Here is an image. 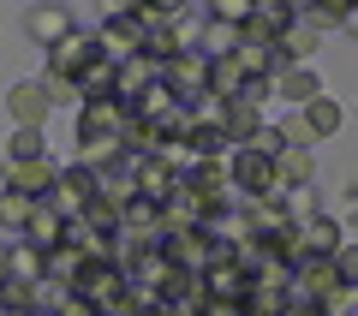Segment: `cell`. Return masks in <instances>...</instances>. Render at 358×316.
Listing matches in <instances>:
<instances>
[{
  "instance_id": "6da1fadb",
  "label": "cell",
  "mask_w": 358,
  "mask_h": 316,
  "mask_svg": "<svg viewBox=\"0 0 358 316\" xmlns=\"http://www.w3.org/2000/svg\"><path fill=\"white\" fill-rule=\"evenodd\" d=\"M102 72H108V54L96 48V36H90V30H72L66 42L48 48V78H42V84H48V96L60 101V96H84Z\"/></svg>"
},
{
  "instance_id": "7a4b0ae2",
  "label": "cell",
  "mask_w": 358,
  "mask_h": 316,
  "mask_svg": "<svg viewBox=\"0 0 358 316\" xmlns=\"http://www.w3.org/2000/svg\"><path fill=\"white\" fill-rule=\"evenodd\" d=\"M227 179H233V197L239 203H275L281 197V185H275V155L251 150V143L227 155Z\"/></svg>"
},
{
  "instance_id": "3957f363",
  "label": "cell",
  "mask_w": 358,
  "mask_h": 316,
  "mask_svg": "<svg viewBox=\"0 0 358 316\" xmlns=\"http://www.w3.org/2000/svg\"><path fill=\"white\" fill-rule=\"evenodd\" d=\"M126 185L131 197H150V203H167L179 185V150H162V155H131L126 161Z\"/></svg>"
},
{
  "instance_id": "277c9868",
  "label": "cell",
  "mask_w": 358,
  "mask_h": 316,
  "mask_svg": "<svg viewBox=\"0 0 358 316\" xmlns=\"http://www.w3.org/2000/svg\"><path fill=\"white\" fill-rule=\"evenodd\" d=\"M96 191H102V179L90 173V167H78V161H72V167H60V179H54V191H48L42 203H48L54 215L78 221V215L90 209V197H96Z\"/></svg>"
},
{
  "instance_id": "5b68a950",
  "label": "cell",
  "mask_w": 358,
  "mask_h": 316,
  "mask_svg": "<svg viewBox=\"0 0 358 316\" xmlns=\"http://www.w3.org/2000/svg\"><path fill=\"white\" fill-rule=\"evenodd\" d=\"M162 257H167L173 268H192V275H203L215 257H233V251H221L209 227H192V233H167V239H162Z\"/></svg>"
},
{
  "instance_id": "8992f818",
  "label": "cell",
  "mask_w": 358,
  "mask_h": 316,
  "mask_svg": "<svg viewBox=\"0 0 358 316\" xmlns=\"http://www.w3.org/2000/svg\"><path fill=\"white\" fill-rule=\"evenodd\" d=\"M126 101L120 96H84L78 101V143H96V138H120L126 131Z\"/></svg>"
},
{
  "instance_id": "52a82bcc",
  "label": "cell",
  "mask_w": 358,
  "mask_h": 316,
  "mask_svg": "<svg viewBox=\"0 0 358 316\" xmlns=\"http://www.w3.org/2000/svg\"><path fill=\"white\" fill-rule=\"evenodd\" d=\"M346 280L334 275V257H299L293 263V304H329Z\"/></svg>"
},
{
  "instance_id": "ba28073f",
  "label": "cell",
  "mask_w": 358,
  "mask_h": 316,
  "mask_svg": "<svg viewBox=\"0 0 358 316\" xmlns=\"http://www.w3.org/2000/svg\"><path fill=\"white\" fill-rule=\"evenodd\" d=\"M90 36H96V48L108 54V66H120V60H131V54H143V30L131 24V13H126V6H114V13H108L102 24L90 30Z\"/></svg>"
},
{
  "instance_id": "9c48e42d",
  "label": "cell",
  "mask_w": 358,
  "mask_h": 316,
  "mask_svg": "<svg viewBox=\"0 0 358 316\" xmlns=\"http://www.w3.org/2000/svg\"><path fill=\"white\" fill-rule=\"evenodd\" d=\"M66 292H78L84 304H96V310H102V304H114L120 292H126V275H120V268L108 263V257H96V263H84V268H78V280H72Z\"/></svg>"
},
{
  "instance_id": "30bf717a",
  "label": "cell",
  "mask_w": 358,
  "mask_h": 316,
  "mask_svg": "<svg viewBox=\"0 0 358 316\" xmlns=\"http://www.w3.org/2000/svg\"><path fill=\"white\" fill-rule=\"evenodd\" d=\"M162 84L173 89L179 101H203V96H209V60H203L197 48H192V54H173V60L162 66Z\"/></svg>"
},
{
  "instance_id": "8fae6325",
  "label": "cell",
  "mask_w": 358,
  "mask_h": 316,
  "mask_svg": "<svg viewBox=\"0 0 358 316\" xmlns=\"http://www.w3.org/2000/svg\"><path fill=\"white\" fill-rule=\"evenodd\" d=\"M6 114H13V126H48V114H54V96H48V84L42 78H24V84H13L6 89Z\"/></svg>"
},
{
  "instance_id": "7c38bea8",
  "label": "cell",
  "mask_w": 358,
  "mask_h": 316,
  "mask_svg": "<svg viewBox=\"0 0 358 316\" xmlns=\"http://www.w3.org/2000/svg\"><path fill=\"white\" fill-rule=\"evenodd\" d=\"M293 24H299V6H287V0H257V6H251V24H245L239 36H245V42H268V48H275Z\"/></svg>"
},
{
  "instance_id": "4fadbf2b",
  "label": "cell",
  "mask_w": 358,
  "mask_h": 316,
  "mask_svg": "<svg viewBox=\"0 0 358 316\" xmlns=\"http://www.w3.org/2000/svg\"><path fill=\"white\" fill-rule=\"evenodd\" d=\"M203 287H209V299H221V304H245V292H251V268H245L239 257H215V263L203 268Z\"/></svg>"
},
{
  "instance_id": "5bb4252c",
  "label": "cell",
  "mask_w": 358,
  "mask_h": 316,
  "mask_svg": "<svg viewBox=\"0 0 358 316\" xmlns=\"http://www.w3.org/2000/svg\"><path fill=\"white\" fill-rule=\"evenodd\" d=\"M54 179H60V167H54V155H42V161H6V179H0V185L24 191L30 203H42L54 191Z\"/></svg>"
},
{
  "instance_id": "9a60e30c",
  "label": "cell",
  "mask_w": 358,
  "mask_h": 316,
  "mask_svg": "<svg viewBox=\"0 0 358 316\" xmlns=\"http://www.w3.org/2000/svg\"><path fill=\"white\" fill-rule=\"evenodd\" d=\"M150 84H162V66H155L150 54H131V60L114 66V96H120V101H138Z\"/></svg>"
},
{
  "instance_id": "2e32d148",
  "label": "cell",
  "mask_w": 358,
  "mask_h": 316,
  "mask_svg": "<svg viewBox=\"0 0 358 316\" xmlns=\"http://www.w3.org/2000/svg\"><path fill=\"white\" fill-rule=\"evenodd\" d=\"M275 96L299 114V108H310V101L322 96V84H317V72H310V66H281V72H275Z\"/></svg>"
},
{
  "instance_id": "e0dca14e",
  "label": "cell",
  "mask_w": 358,
  "mask_h": 316,
  "mask_svg": "<svg viewBox=\"0 0 358 316\" xmlns=\"http://www.w3.org/2000/svg\"><path fill=\"white\" fill-rule=\"evenodd\" d=\"M310 179H317V155L310 150H275V185L281 191H299V185H310Z\"/></svg>"
},
{
  "instance_id": "ac0fdd59",
  "label": "cell",
  "mask_w": 358,
  "mask_h": 316,
  "mask_svg": "<svg viewBox=\"0 0 358 316\" xmlns=\"http://www.w3.org/2000/svg\"><path fill=\"white\" fill-rule=\"evenodd\" d=\"M18 239H24V245H36V251H54V245H66V215H54L48 203H36Z\"/></svg>"
},
{
  "instance_id": "d6986e66",
  "label": "cell",
  "mask_w": 358,
  "mask_h": 316,
  "mask_svg": "<svg viewBox=\"0 0 358 316\" xmlns=\"http://www.w3.org/2000/svg\"><path fill=\"white\" fill-rule=\"evenodd\" d=\"M341 245H346V233H341V221H329V215H317V221L299 227V257H334Z\"/></svg>"
},
{
  "instance_id": "ffe728a7",
  "label": "cell",
  "mask_w": 358,
  "mask_h": 316,
  "mask_svg": "<svg viewBox=\"0 0 358 316\" xmlns=\"http://www.w3.org/2000/svg\"><path fill=\"white\" fill-rule=\"evenodd\" d=\"M24 30L42 42V48H54V42H66L78 24H72V13H66V6H36V13H24Z\"/></svg>"
},
{
  "instance_id": "44dd1931",
  "label": "cell",
  "mask_w": 358,
  "mask_h": 316,
  "mask_svg": "<svg viewBox=\"0 0 358 316\" xmlns=\"http://www.w3.org/2000/svg\"><path fill=\"white\" fill-rule=\"evenodd\" d=\"M299 120H305V126H310V138L322 143V138H334V131L346 126V108H341V101L329 96V89H322V96L310 101V108H299Z\"/></svg>"
},
{
  "instance_id": "7402d4cb",
  "label": "cell",
  "mask_w": 358,
  "mask_h": 316,
  "mask_svg": "<svg viewBox=\"0 0 358 316\" xmlns=\"http://www.w3.org/2000/svg\"><path fill=\"white\" fill-rule=\"evenodd\" d=\"M317 48H322V36L305 24V18H299V24L275 42V60H281V66H310V54H317Z\"/></svg>"
},
{
  "instance_id": "603a6c76",
  "label": "cell",
  "mask_w": 358,
  "mask_h": 316,
  "mask_svg": "<svg viewBox=\"0 0 358 316\" xmlns=\"http://www.w3.org/2000/svg\"><path fill=\"white\" fill-rule=\"evenodd\" d=\"M233 66H239L245 78H275L281 72V60H275L268 42H245V36H239V48H233Z\"/></svg>"
},
{
  "instance_id": "cb8c5ba5",
  "label": "cell",
  "mask_w": 358,
  "mask_h": 316,
  "mask_svg": "<svg viewBox=\"0 0 358 316\" xmlns=\"http://www.w3.org/2000/svg\"><path fill=\"white\" fill-rule=\"evenodd\" d=\"M6 275H18V280H42V275H48V251H36V245L13 239V245H6Z\"/></svg>"
},
{
  "instance_id": "d4e9b609",
  "label": "cell",
  "mask_w": 358,
  "mask_h": 316,
  "mask_svg": "<svg viewBox=\"0 0 358 316\" xmlns=\"http://www.w3.org/2000/svg\"><path fill=\"white\" fill-rule=\"evenodd\" d=\"M0 310H36L42 316V280L6 275V280H0Z\"/></svg>"
},
{
  "instance_id": "484cf974",
  "label": "cell",
  "mask_w": 358,
  "mask_h": 316,
  "mask_svg": "<svg viewBox=\"0 0 358 316\" xmlns=\"http://www.w3.org/2000/svg\"><path fill=\"white\" fill-rule=\"evenodd\" d=\"M42 155H48V131L18 126L13 138H6V161H42Z\"/></svg>"
},
{
  "instance_id": "4316f807",
  "label": "cell",
  "mask_w": 358,
  "mask_h": 316,
  "mask_svg": "<svg viewBox=\"0 0 358 316\" xmlns=\"http://www.w3.org/2000/svg\"><path fill=\"white\" fill-rule=\"evenodd\" d=\"M275 203H281V215L293 221V227H305V221H317V215H322V209H317V191H310V185H299V191H281Z\"/></svg>"
},
{
  "instance_id": "83f0119b",
  "label": "cell",
  "mask_w": 358,
  "mask_h": 316,
  "mask_svg": "<svg viewBox=\"0 0 358 316\" xmlns=\"http://www.w3.org/2000/svg\"><path fill=\"white\" fill-rule=\"evenodd\" d=\"M84 263H90V257H78L72 245H54V251H48V275H42V280H54V287H72Z\"/></svg>"
},
{
  "instance_id": "f1b7e54d",
  "label": "cell",
  "mask_w": 358,
  "mask_h": 316,
  "mask_svg": "<svg viewBox=\"0 0 358 316\" xmlns=\"http://www.w3.org/2000/svg\"><path fill=\"white\" fill-rule=\"evenodd\" d=\"M30 209H36V203H30L24 191H6V185H0V233H24Z\"/></svg>"
},
{
  "instance_id": "f546056e",
  "label": "cell",
  "mask_w": 358,
  "mask_h": 316,
  "mask_svg": "<svg viewBox=\"0 0 358 316\" xmlns=\"http://www.w3.org/2000/svg\"><path fill=\"white\" fill-rule=\"evenodd\" d=\"M299 18L322 36V30H341V24H346V6H341V0H334V6H299Z\"/></svg>"
},
{
  "instance_id": "4dcf8cb0",
  "label": "cell",
  "mask_w": 358,
  "mask_h": 316,
  "mask_svg": "<svg viewBox=\"0 0 358 316\" xmlns=\"http://www.w3.org/2000/svg\"><path fill=\"white\" fill-rule=\"evenodd\" d=\"M334 275H341L346 287H358V245H352V239H346L341 251H334Z\"/></svg>"
},
{
  "instance_id": "1f68e13d",
  "label": "cell",
  "mask_w": 358,
  "mask_h": 316,
  "mask_svg": "<svg viewBox=\"0 0 358 316\" xmlns=\"http://www.w3.org/2000/svg\"><path fill=\"white\" fill-rule=\"evenodd\" d=\"M48 316H96V304H84V299H78V292H66V299L54 304Z\"/></svg>"
},
{
  "instance_id": "d6a6232c",
  "label": "cell",
  "mask_w": 358,
  "mask_h": 316,
  "mask_svg": "<svg viewBox=\"0 0 358 316\" xmlns=\"http://www.w3.org/2000/svg\"><path fill=\"white\" fill-rule=\"evenodd\" d=\"M96 316H143V304L131 299V292H120V299H114V304H102Z\"/></svg>"
},
{
  "instance_id": "836d02e7",
  "label": "cell",
  "mask_w": 358,
  "mask_h": 316,
  "mask_svg": "<svg viewBox=\"0 0 358 316\" xmlns=\"http://www.w3.org/2000/svg\"><path fill=\"white\" fill-rule=\"evenodd\" d=\"M251 150H263V155H275V150H281V131H275V126H263V131H257V138H251Z\"/></svg>"
},
{
  "instance_id": "e575fe53",
  "label": "cell",
  "mask_w": 358,
  "mask_h": 316,
  "mask_svg": "<svg viewBox=\"0 0 358 316\" xmlns=\"http://www.w3.org/2000/svg\"><path fill=\"white\" fill-rule=\"evenodd\" d=\"M203 316H245V310H239V304H221V299H209V304H203Z\"/></svg>"
},
{
  "instance_id": "d590c367",
  "label": "cell",
  "mask_w": 358,
  "mask_h": 316,
  "mask_svg": "<svg viewBox=\"0 0 358 316\" xmlns=\"http://www.w3.org/2000/svg\"><path fill=\"white\" fill-rule=\"evenodd\" d=\"M341 30H352V36H358V6H346V24Z\"/></svg>"
},
{
  "instance_id": "8d00e7d4",
  "label": "cell",
  "mask_w": 358,
  "mask_h": 316,
  "mask_svg": "<svg viewBox=\"0 0 358 316\" xmlns=\"http://www.w3.org/2000/svg\"><path fill=\"white\" fill-rule=\"evenodd\" d=\"M6 245H13V239H0V280H6Z\"/></svg>"
},
{
  "instance_id": "74e56055",
  "label": "cell",
  "mask_w": 358,
  "mask_h": 316,
  "mask_svg": "<svg viewBox=\"0 0 358 316\" xmlns=\"http://www.w3.org/2000/svg\"><path fill=\"white\" fill-rule=\"evenodd\" d=\"M143 316H167V304H155V310H143Z\"/></svg>"
},
{
  "instance_id": "f35d334b",
  "label": "cell",
  "mask_w": 358,
  "mask_h": 316,
  "mask_svg": "<svg viewBox=\"0 0 358 316\" xmlns=\"http://www.w3.org/2000/svg\"><path fill=\"white\" fill-rule=\"evenodd\" d=\"M0 316H36V310H0Z\"/></svg>"
}]
</instances>
